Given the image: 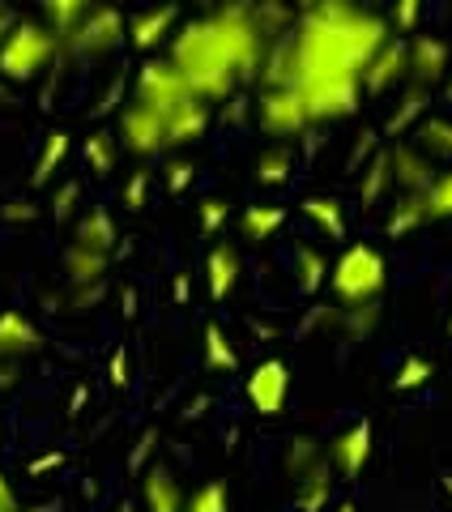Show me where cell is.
<instances>
[{"mask_svg": "<svg viewBox=\"0 0 452 512\" xmlns=\"http://www.w3.org/2000/svg\"><path fill=\"white\" fill-rule=\"evenodd\" d=\"M389 43V26L354 0H312L299 26L290 30L261 64L265 86L316 90L333 82H363L367 60Z\"/></svg>", "mask_w": 452, "mask_h": 512, "instance_id": "obj_1", "label": "cell"}, {"mask_svg": "<svg viewBox=\"0 0 452 512\" xmlns=\"http://www.w3.org/2000/svg\"><path fill=\"white\" fill-rule=\"evenodd\" d=\"M269 47V30L248 0H231L205 18L175 26L167 39V60L180 69L188 90L205 103L231 99L239 82L261 73Z\"/></svg>", "mask_w": 452, "mask_h": 512, "instance_id": "obj_2", "label": "cell"}, {"mask_svg": "<svg viewBox=\"0 0 452 512\" xmlns=\"http://www.w3.org/2000/svg\"><path fill=\"white\" fill-rule=\"evenodd\" d=\"M64 39L47 22H13L0 35V77L5 82H35L60 56Z\"/></svg>", "mask_w": 452, "mask_h": 512, "instance_id": "obj_3", "label": "cell"}, {"mask_svg": "<svg viewBox=\"0 0 452 512\" xmlns=\"http://www.w3.org/2000/svg\"><path fill=\"white\" fill-rule=\"evenodd\" d=\"M384 282H389V265H384L380 248L371 244H350L337 261L329 265V291L333 299L342 303V308H367V303H376Z\"/></svg>", "mask_w": 452, "mask_h": 512, "instance_id": "obj_4", "label": "cell"}, {"mask_svg": "<svg viewBox=\"0 0 452 512\" xmlns=\"http://www.w3.org/2000/svg\"><path fill=\"white\" fill-rule=\"evenodd\" d=\"M133 99L145 103V107H154L158 116H171L175 107H184L188 99H197V94L188 90V82L180 77V69H175L167 56H150V60L141 64V73H137Z\"/></svg>", "mask_w": 452, "mask_h": 512, "instance_id": "obj_5", "label": "cell"}, {"mask_svg": "<svg viewBox=\"0 0 452 512\" xmlns=\"http://www.w3.org/2000/svg\"><path fill=\"white\" fill-rule=\"evenodd\" d=\"M124 39H128V26L120 18V9L111 5V0H94V9L64 35V47L82 52V56H107V52H116Z\"/></svg>", "mask_w": 452, "mask_h": 512, "instance_id": "obj_6", "label": "cell"}, {"mask_svg": "<svg viewBox=\"0 0 452 512\" xmlns=\"http://www.w3.org/2000/svg\"><path fill=\"white\" fill-rule=\"evenodd\" d=\"M116 141L137 158L163 154L167 150V116H158L154 107H145V103L133 99L116 120Z\"/></svg>", "mask_w": 452, "mask_h": 512, "instance_id": "obj_7", "label": "cell"}, {"mask_svg": "<svg viewBox=\"0 0 452 512\" xmlns=\"http://www.w3.org/2000/svg\"><path fill=\"white\" fill-rule=\"evenodd\" d=\"M256 124L269 137H299L308 128V111H303L299 90L290 86H265L261 103H256Z\"/></svg>", "mask_w": 452, "mask_h": 512, "instance_id": "obj_8", "label": "cell"}, {"mask_svg": "<svg viewBox=\"0 0 452 512\" xmlns=\"http://www.w3.org/2000/svg\"><path fill=\"white\" fill-rule=\"evenodd\" d=\"M244 393H248V402L261 419H278V414L286 410V397H290V367L282 359H261L252 367Z\"/></svg>", "mask_w": 452, "mask_h": 512, "instance_id": "obj_9", "label": "cell"}, {"mask_svg": "<svg viewBox=\"0 0 452 512\" xmlns=\"http://www.w3.org/2000/svg\"><path fill=\"white\" fill-rule=\"evenodd\" d=\"M371 444H376V431H371L367 419H359L354 427H346L342 436H333L329 448H325V461L333 466V474H342L346 483L363 474V466L371 461Z\"/></svg>", "mask_w": 452, "mask_h": 512, "instance_id": "obj_10", "label": "cell"}, {"mask_svg": "<svg viewBox=\"0 0 452 512\" xmlns=\"http://www.w3.org/2000/svg\"><path fill=\"white\" fill-rule=\"evenodd\" d=\"M410 77V56H406V43H384L376 56L367 60V69H363V94H384V90H393L401 86Z\"/></svg>", "mask_w": 452, "mask_h": 512, "instance_id": "obj_11", "label": "cell"}, {"mask_svg": "<svg viewBox=\"0 0 452 512\" xmlns=\"http://www.w3.org/2000/svg\"><path fill=\"white\" fill-rule=\"evenodd\" d=\"M39 350H43V333H39L35 320L13 312V308L0 312V359L22 363L30 355H39Z\"/></svg>", "mask_w": 452, "mask_h": 512, "instance_id": "obj_12", "label": "cell"}, {"mask_svg": "<svg viewBox=\"0 0 452 512\" xmlns=\"http://www.w3.org/2000/svg\"><path fill=\"white\" fill-rule=\"evenodd\" d=\"M175 26H180V9L175 5H150L128 22V39H133V47H141V52H158V47L175 35Z\"/></svg>", "mask_w": 452, "mask_h": 512, "instance_id": "obj_13", "label": "cell"}, {"mask_svg": "<svg viewBox=\"0 0 452 512\" xmlns=\"http://www.w3.org/2000/svg\"><path fill=\"white\" fill-rule=\"evenodd\" d=\"M141 500H145V512H180L184 491H180L175 470L163 466V461H150V466L141 470Z\"/></svg>", "mask_w": 452, "mask_h": 512, "instance_id": "obj_14", "label": "cell"}, {"mask_svg": "<svg viewBox=\"0 0 452 512\" xmlns=\"http://www.w3.org/2000/svg\"><path fill=\"white\" fill-rule=\"evenodd\" d=\"M239 269H244V261H239V248L235 244H214L205 256V286H209V299L214 303H226L235 295L239 286Z\"/></svg>", "mask_w": 452, "mask_h": 512, "instance_id": "obj_15", "label": "cell"}, {"mask_svg": "<svg viewBox=\"0 0 452 512\" xmlns=\"http://www.w3.org/2000/svg\"><path fill=\"white\" fill-rule=\"evenodd\" d=\"M389 175L401 192H418L431 184L435 158H427L418 146H410V141H401V146H389Z\"/></svg>", "mask_w": 452, "mask_h": 512, "instance_id": "obj_16", "label": "cell"}, {"mask_svg": "<svg viewBox=\"0 0 452 512\" xmlns=\"http://www.w3.org/2000/svg\"><path fill=\"white\" fill-rule=\"evenodd\" d=\"M333 466L325 461V453H320L308 470H303L295 478V508L299 512H325L329 500H333Z\"/></svg>", "mask_w": 452, "mask_h": 512, "instance_id": "obj_17", "label": "cell"}, {"mask_svg": "<svg viewBox=\"0 0 452 512\" xmlns=\"http://www.w3.org/2000/svg\"><path fill=\"white\" fill-rule=\"evenodd\" d=\"M406 56H410V82H414V86L440 82L444 69H448V43L431 39V35L410 39V43H406Z\"/></svg>", "mask_w": 452, "mask_h": 512, "instance_id": "obj_18", "label": "cell"}, {"mask_svg": "<svg viewBox=\"0 0 452 512\" xmlns=\"http://www.w3.org/2000/svg\"><path fill=\"white\" fill-rule=\"evenodd\" d=\"M209 103L205 99H188L184 107H175L167 116V150H180V146H192L209 133Z\"/></svg>", "mask_w": 452, "mask_h": 512, "instance_id": "obj_19", "label": "cell"}, {"mask_svg": "<svg viewBox=\"0 0 452 512\" xmlns=\"http://www.w3.org/2000/svg\"><path fill=\"white\" fill-rule=\"evenodd\" d=\"M116 218H111L103 205H90V210L77 218V231H73V244H82V248H94V252H116Z\"/></svg>", "mask_w": 452, "mask_h": 512, "instance_id": "obj_20", "label": "cell"}, {"mask_svg": "<svg viewBox=\"0 0 452 512\" xmlns=\"http://www.w3.org/2000/svg\"><path fill=\"white\" fill-rule=\"evenodd\" d=\"M111 269V252H94L82 244L64 248V274H69V286H90V282H107Z\"/></svg>", "mask_w": 452, "mask_h": 512, "instance_id": "obj_21", "label": "cell"}, {"mask_svg": "<svg viewBox=\"0 0 452 512\" xmlns=\"http://www.w3.org/2000/svg\"><path fill=\"white\" fill-rule=\"evenodd\" d=\"M414 146L427 158H452V120L448 116H418Z\"/></svg>", "mask_w": 452, "mask_h": 512, "instance_id": "obj_22", "label": "cell"}, {"mask_svg": "<svg viewBox=\"0 0 452 512\" xmlns=\"http://www.w3.org/2000/svg\"><path fill=\"white\" fill-rule=\"evenodd\" d=\"M69 133L64 128H52V133L43 137V150H39V163H35V171H30V184L35 188H43V184H52L56 180V171L64 167V158H69Z\"/></svg>", "mask_w": 452, "mask_h": 512, "instance_id": "obj_23", "label": "cell"}, {"mask_svg": "<svg viewBox=\"0 0 452 512\" xmlns=\"http://www.w3.org/2000/svg\"><path fill=\"white\" fill-rule=\"evenodd\" d=\"M282 227H286L282 205H248V210L239 214V231H244V239H252V244H265V239H273Z\"/></svg>", "mask_w": 452, "mask_h": 512, "instance_id": "obj_24", "label": "cell"}, {"mask_svg": "<svg viewBox=\"0 0 452 512\" xmlns=\"http://www.w3.org/2000/svg\"><path fill=\"white\" fill-rule=\"evenodd\" d=\"M201 355H205L209 372H239V350H235L231 338H226V329L218 325V320H209V325H205Z\"/></svg>", "mask_w": 452, "mask_h": 512, "instance_id": "obj_25", "label": "cell"}, {"mask_svg": "<svg viewBox=\"0 0 452 512\" xmlns=\"http://www.w3.org/2000/svg\"><path fill=\"white\" fill-rule=\"evenodd\" d=\"M290 171H295V150H290L286 141H278V146H269V150L256 154V184H261V188L286 184Z\"/></svg>", "mask_w": 452, "mask_h": 512, "instance_id": "obj_26", "label": "cell"}, {"mask_svg": "<svg viewBox=\"0 0 452 512\" xmlns=\"http://www.w3.org/2000/svg\"><path fill=\"white\" fill-rule=\"evenodd\" d=\"M303 218H312L320 227V235L346 239V210H342V201L337 197H308L303 201Z\"/></svg>", "mask_w": 452, "mask_h": 512, "instance_id": "obj_27", "label": "cell"}, {"mask_svg": "<svg viewBox=\"0 0 452 512\" xmlns=\"http://www.w3.org/2000/svg\"><path fill=\"white\" fill-rule=\"evenodd\" d=\"M423 222H427V214H423V201H418V192H401L397 205L389 210V218H384V235L401 239V235L418 231Z\"/></svg>", "mask_w": 452, "mask_h": 512, "instance_id": "obj_28", "label": "cell"}, {"mask_svg": "<svg viewBox=\"0 0 452 512\" xmlns=\"http://www.w3.org/2000/svg\"><path fill=\"white\" fill-rule=\"evenodd\" d=\"M418 201H423L427 222L452 218V171L431 175V184H427V188H418Z\"/></svg>", "mask_w": 452, "mask_h": 512, "instance_id": "obj_29", "label": "cell"}, {"mask_svg": "<svg viewBox=\"0 0 452 512\" xmlns=\"http://www.w3.org/2000/svg\"><path fill=\"white\" fill-rule=\"evenodd\" d=\"M94 9V0H43V22L64 39Z\"/></svg>", "mask_w": 452, "mask_h": 512, "instance_id": "obj_30", "label": "cell"}, {"mask_svg": "<svg viewBox=\"0 0 452 512\" xmlns=\"http://www.w3.org/2000/svg\"><path fill=\"white\" fill-rule=\"evenodd\" d=\"M295 274H299V291L303 295H316L320 286L329 282V261L316 248H299L295 252Z\"/></svg>", "mask_w": 452, "mask_h": 512, "instance_id": "obj_31", "label": "cell"}, {"mask_svg": "<svg viewBox=\"0 0 452 512\" xmlns=\"http://www.w3.org/2000/svg\"><path fill=\"white\" fill-rule=\"evenodd\" d=\"M82 154H86V167L94 175H111V171H116V158H120V141L111 133H90Z\"/></svg>", "mask_w": 452, "mask_h": 512, "instance_id": "obj_32", "label": "cell"}, {"mask_svg": "<svg viewBox=\"0 0 452 512\" xmlns=\"http://www.w3.org/2000/svg\"><path fill=\"white\" fill-rule=\"evenodd\" d=\"M418 116H427V86H414L410 94H406V103H401L393 116H389V124H384V133L389 137H401V133H410V128L418 124Z\"/></svg>", "mask_w": 452, "mask_h": 512, "instance_id": "obj_33", "label": "cell"}, {"mask_svg": "<svg viewBox=\"0 0 452 512\" xmlns=\"http://www.w3.org/2000/svg\"><path fill=\"white\" fill-rule=\"evenodd\" d=\"M180 512H231V491H226L222 478H214V483H201L192 495H184Z\"/></svg>", "mask_w": 452, "mask_h": 512, "instance_id": "obj_34", "label": "cell"}, {"mask_svg": "<svg viewBox=\"0 0 452 512\" xmlns=\"http://www.w3.org/2000/svg\"><path fill=\"white\" fill-rule=\"evenodd\" d=\"M389 184H393V175H389V150H380L376 158H371V167L363 171V180H359V201L363 205H376Z\"/></svg>", "mask_w": 452, "mask_h": 512, "instance_id": "obj_35", "label": "cell"}, {"mask_svg": "<svg viewBox=\"0 0 452 512\" xmlns=\"http://www.w3.org/2000/svg\"><path fill=\"white\" fill-rule=\"evenodd\" d=\"M435 376V363L423 359V355H406L397 367V376H393V393H414V389H423V384H431Z\"/></svg>", "mask_w": 452, "mask_h": 512, "instance_id": "obj_36", "label": "cell"}, {"mask_svg": "<svg viewBox=\"0 0 452 512\" xmlns=\"http://www.w3.org/2000/svg\"><path fill=\"white\" fill-rule=\"evenodd\" d=\"M226 218H231V205H226L222 197H201V205H197L201 235H218L226 227Z\"/></svg>", "mask_w": 452, "mask_h": 512, "instance_id": "obj_37", "label": "cell"}, {"mask_svg": "<svg viewBox=\"0 0 452 512\" xmlns=\"http://www.w3.org/2000/svg\"><path fill=\"white\" fill-rule=\"evenodd\" d=\"M320 457V448H316V440H308V436H295V440H290V448H286V470L290 474H303V470H308L312 466V461Z\"/></svg>", "mask_w": 452, "mask_h": 512, "instance_id": "obj_38", "label": "cell"}, {"mask_svg": "<svg viewBox=\"0 0 452 512\" xmlns=\"http://www.w3.org/2000/svg\"><path fill=\"white\" fill-rule=\"evenodd\" d=\"M120 197H124V210L128 214H141L145 210V197H150V171H133V175H128Z\"/></svg>", "mask_w": 452, "mask_h": 512, "instance_id": "obj_39", "label": "cell"}, {"mask_svg": "<svg viewBox=\"0 0 452 512\" xmlns=\"http://www.w3.org/2000/svg\"><path fill=\"white\" fill-rule=\"evenodd\" d=\"M77 197H82V184H77V180H64V184L52 192V218H56V222L69 218V214L77 210Z\"/></svg>", "mask_w": 452, "mask_h": 512, "instance_id": "obj_40", "label": "cell"}, {"mask_svg": "<svg viewBox=\"0 0 452 512\" xmlns=\"http://www.w3.org/2000/svg\"><path fill=\"white\" fill-rule=\"evenodd\" d=\"M418 18H423V0H397L393 5V26L401 30V35H410V30L418 26Z\"/></svg>", "mask_w": 452, "mask_h": 512, "instance_id": "obj_41", "label": "cell"}, {"mask_svg": "<svg viewBox=\"0 0 452 512\" xmlns=\"http://www.w3.org/2000/svg\"><path fill=\"white\" fill-rule=\"evenodd\" d=\"M107 380H111V389H128V380H133V367H128V350H124V346L111 350Z\"/></svg>", "mask_w": 452, "mask_h": 512, "instance_id": "obj_42", "label": "cell"}, {"mask_svg": "<svg viewBox=\"0 0 452 512\" xmlns=\"http://www.w3.org/2000/svg\"><path fill=\"white\" fill-rule=\"evenodd\" d=\"M192 171H197V167L184 163V158H171V163H167V192H171V197H180V192L192 184Z\"/></svg>", "mask_w": 452, "mask_h": 512, "instance_id": "obj_43", "label": "cell"}, {"mask_svg": "<svg viewBox=\"0 0 452 512\" xmlns=\"http://www.w3.org/2000/svg\"><path fill=\"white\" fill-rule=\"evenodd\" d=\"M154 440H158V431H154V427H150V431H141V440H137V448H133V457H128V470H133V474H141L145 466H150Z\"/></svg>", "mask_w": 452, "mask_h": 512, "instance_id": "obj_44", "label": "cell"}, {"mask_svg": "<svg viewBox=\"0 0 452 512\" xmlns=\"http://www.w3.org/2000/svg\"><path fill=\"white\" fill-rule=\"evenodd\" d=\"M103 291H107L103 282H90V286H73V308H77V312H86V308H94V303H103Z\"/></svg>", "mask_w": 452, "mask_h": 512, "instance_id": "obj_45", "label": "cell"}, {"mask_svg": "<svg viewBox=\"0 0 452 512\" xmlns=\"http://www.w3.org/2000/svg\"><path fill=\"white\" fill-rule=\"evenodd\" d=\"M60 466H64V453H43V457L30 461L26 474H30V478H39V474H47V470H60Z\"/></svg>", "mask_w": 452, "mask_h": 512, "instance_id": "obj_46", "label": "cell"}, {"mask_svg": "<svg viewBox=\"0 0 452 512\" xmlns=\"http://www.w3.org/2000/svg\"><path fill=\"white\" fill-rule=\"evenodd\" d=\"M35 214H39V210H35L30 201H9L5 210H0V218H9V222H26V218H35Z\"/></svg>", "mask_w": 452, "mask_h": 512, "instance_id": "obj_47", "label": "cell"}, {"mask_svg": "<svg viewBox=\"0 0 452 512\" xmlns=\"http://www.w3.org/2000/svg\"><path fill=\"white\" fill-rule=\"evenodd\" d=\"M18 389V363L13 359H0V393Z\"/></svg>", "mask_w": 452, "mask_h": 512, "instance_id": "obj_48", "label": "cell"}, {"mask_svg": "<svg viewBox=\"0 0 452 512\" xmlns=\"http://www.w3.org/2000/svg\"><path fill=\"white\" fill-rule=\"evenodd\" d=\"M0 512H22V508H18V495H13V487H9L5 474H0Z\"/></svg>", "mask_w": 452, "mask_h": 512, "instance_id": "obj_49", "label": "cell"}, {"mask_svg": "<svg viewBox=\"0 0 452 512\" xmlns=\"http://www.w3.org/2000/svg\"><path fill=\"white\" fill-rule=\"evenodd\" d=\"M171 295H175V303H188V295H192V282H188V274H175V282H171Z\"/></svg>", "mask_w": 452, "mask_h": 512, "instance_id": "obj_50", "label": "cell"}, {"mask_svg": "<svg viewBox=\"0 0 452 512\" xmlns=\"http://www.w3.org/2000/svg\"><path fill=\"white\" fill-rule=\"evenodd\" d=\"M86 397H90V389H86V384H77V389H73V402H69V414H82Z\"/></svg>", "mask_w": 452, "mask_h": 512, "instance_id": "obj_51", "label": "cell"}, {"mask_svg": "<svg viewBox=\"0 0 452 512\" xmlns=\"http://www.w3.org/2000/svg\"><path fill=\"white\" fill-rule=\"evenodd\" d=\"M124 316H137V291H133V286L124 291Z\"/></svg>", "mask_w": 452, "mask_h": 512, "instance_id": "obj_52", "label": "cell"}, {"mask_svg": "<svg viewBox=\"0 0 452 512\" xmlns=\"http://www.w3.org/2000/svg\"><path fill=\"white\" fill-rule=\"evenodd\" d=\"M333 512H359V508H354V504H350V500H342V504H337V508H333Z\"/></svg>", "mask_w": 452, "mask_h": 512, "instance_id": "obj_53", "label": "cell"}, {"mask_svg": "<svg viewBox=\"0 0 452 512\" xmlns=\"http://www.w3.org/2000/svg\"><path fill=\"white\" fill-rule=\"evenodd\" d=\"M444 491H448V495H452V474H444Z\"/></svg>", "mask_w": 452, "mask_h": 512, "instance_id": "obj_54", "label": "cell"}, {"mask_svg": "<svg viewBox=\"0 0 452 512\" xmlns=\"http://www.w3.org/2000/svg\"><path fill=\"white\" fill-rule=\"evenodd\" d=\"M295 5H299V9H308V5H312V0H295Z\"/></svg>", "mask_w": 452, "mask_h": 512, "instance_id": "obj_55", "label": "cell"}, {"mask_svg": "<svg viewBox=\"0 0 452 512\" xmlns=\"http://www.w3.org/2000/svg\"><path fill=\"white\" fill-rule=\"evenodd\" d=\"M116 512H133V504H120V508H116Z\"/></svg>", "mask_w": 452, "mask_h": 512, "instance_id": "obj_56", "label": "cell"}, {"mask_svg": "<svg viewBox=\"0 0 452 512\" xmlns=\"http://www.w3.org/2000/svg\"><path fill=\"white\" fill-rule=\"evenodd\" d=\"M448 99H452V86H448Z\"/></svg>", "mask_w": 452, "mask_h": 512, "instance_id": "obj_57", "label": "cell"}, {"mask_svg": "<svg viewBox=\"0 0 452 512\" xmlns=\"http://www.w3.org/2000/svg\"><path fill=\"white\" fill-rule=\"evenodd\" d=\"M448 329H452V325H448Z\"/></svg>", "mask_w": 452, "mask_h": 512, "instance_id": "obj_58", "label": "cell"}]
</instances>
